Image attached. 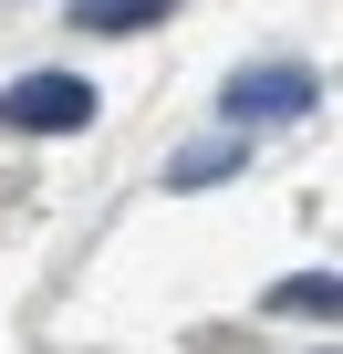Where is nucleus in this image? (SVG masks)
Instances as JSON below:
<instances>
[{
  "label": "nucleus",
  "instance_id": "obj_4",
  "mask_svg": "<svg viewBox=\"0 0 343 354\" xmlns=\"http://www.w3.org/2000/svg\"><path fill=\"white\" fill-rule=\"evenodd\" d=\"M239 167H250L239 136H198L188 156H166V188H219V177H239Z\"/></svg>",
  "mask_w": 343,
  "mask_h": 354
},
{
  "label": "nucleus",
  "instance_id": "obj_5",
  "mask_svg": "<svg viewBox=\"0 0 343 354\" xmlns=\"http://www.w3.org/2000/svg\"><path fill=\"white\" fill-rule=\"evenodd\" d=\"M166 11H177V0H73L84 32H156Z\"/></svg>",
  "mask_w": 343,
  "mask_h": 354
},
{
  "label": "nucleus",
  "instance_id": "obj_2",
  "mask_svg": "<svg viewBox=\"0 0 343 354\" xmlns=\"http://www.w3.org/2000/svg\"><path fill=\"white\" fill-rule=\"evenodd\" d=\"M312 94H322V84H312L302 63H250V73L219 84V115H229V125H291V115H312Z\"/></svg>",
  "mask_w": 343,
  "mask_h": 354
},
{
  "label": "nucleus",
  "instance_id": "obj_1",
  "mask_svg": "<svg viewBox=\"0 0 343 354\" xmlns=\"http://www.w3.org/2000/svg\"><path fill=\"white\" fill-rule=\"evenodd\" d=\"M94 125V84L84 73H21L0 94V136H84Z\"/></svg>",
  "mask_w": 343,
  "mask_h": 354
},
{
  "label": "nucleus",
  "instance_id": "obj_3",
  "mask_svg": "<svg viewBox=\"0 0 343 354\" xmlns=\"http://www.w3.org/2000/svg\"><path fill=\"white\" fill-rule=\"evenodd\" d=\"M260 313H312V323H343V271H291V281H271L260 292Z\"/></svg>",
  "mask_w": 343,
  "mask_h": 354
}]
</instances>
